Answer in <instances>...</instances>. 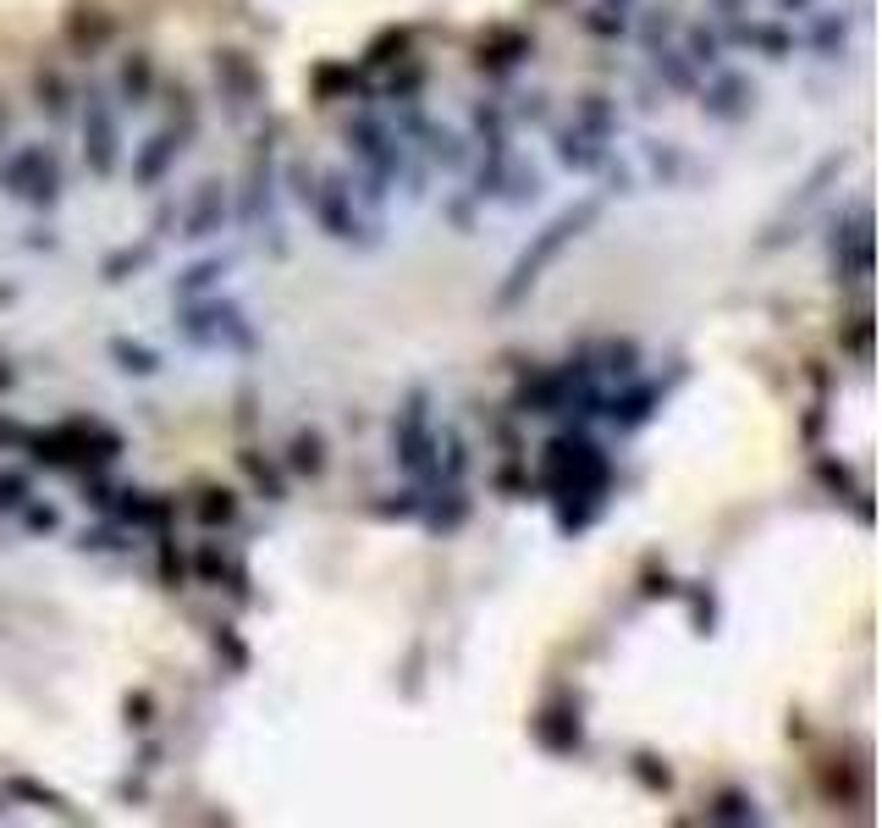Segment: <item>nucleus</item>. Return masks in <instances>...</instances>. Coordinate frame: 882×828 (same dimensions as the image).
Returning a JSON list of instances; mask_svg holds the SVG:
<instances>
[{
  "label": "nucleus",
  "instance_id": "nucleus-1",
  "mask_svg": "<svg viewBox=\"0 0 882 828\" xmlns=\"http://www.w3.org/2000/svg\"><path fill=\"white\" fill-rule=\"evenodd\" d=\"M596 216H601V205H596V199H585V205L563 210V216H558V221H552V227H547L536 243H529L518 260H513V271H507V282H502V293H497V309L518 304L529 288H536V282H541V271H547V266L563 255V248H568V243H574V238H579V232H585Z\"/></svg>",
  "mask_w": 882,
  "mask_h": 828
},
{
  "label": "nucleus",
  "instance_id": "nucleus-2",
  "mask_svg": "<svg viewBox=\"0 0 882 828\" xmlns=\"http://www.w3.org/2000/svg\"><path fill=\"white\" fill-rule=\"evenodd\" d=\"M83 133H88V166L106 178L117 172V117L100 95H88V111H83Z\"/></svg>",
  "mask_w": 882,
  "mask_h": 828
},
{
  "label": "nucleus",
  "instance_id": "nucleus-3",
  "mask_svg": "<svg viewBox=\"0 0 882 828\" xmlns=\"http://www.w3.org/2000/svg\"><path fill=\"white\" fill-rule=\"evenodd\" d=\"M176 149H183V138H176V133H155V138H149V155L138 160V178H144V183H155V178L166 172V160H171Z\"/></svg>",
  "mask_w": 882,
  "mask_h": 828
},
{
  "label": "nucleus",
  "instance_id": "nucleus-4",
  "mask_svg": "<svg viewBox=\"0 0 882 828\" xmlns=\"http://www.w3.org/2000/svg\"><path fill=\"white\" fill-rule=\"evenodd\" d=\"M293 470H298V475H320V470H326V442H320V431H298V437H293Z\"/></svg>",
  "mask_w": 882,
  "mask_h": 828
},
{
  "label": "nucleus",
  "instance_id": "nucleus-5",
  "mask_svg": "<svg viewBox=\"0 0 882 828\" xmlns=\"http://www.w3.org/2000/svg\"><path fill=\"white\" fill-rule=\"evenodd\" d=\"M216 221H221V183H205V194L194 205V221H188V238H210Z\"/></svg>",
  "mask_w": 882,
  "mask_h": 828
},
{
  "label": "nucleus",
  "instance_id": "nucleus-6",
  "mask_svg": "<svg viewBox=\"0 0 882 828\" xmlns=\"http://www.w3.org/2000/svg\"><path fill=\"white\" fill-rule=\"evenodd\" d=\"M111 354H117L122 370H133V376H155V370H160V360H155L149 349H138V343H111Z\"/></svg>",
  "mask_w": 882,
  "mask_h": 828
},
{
  "label": "nucleus",
  "instance_id": "nucleus-7",
  "mask_svg": "<svg viewBox=\"0 0 882 828\" xmlns=\"http://www.w3.org/2000/svg\"><path fill=\"white\" fill-rule=\"evenodd\" d=\"M558 155H563L568 166H579V172H590V166L601 160V149H590V138H579V133H563V144H558Z\"/></svg>",
  "mask_w": 882,
  "mask_h": 828
},
{
  "label": "nucleus",
  "instance_id": "nucleus-8",
  "mask_svg": "<svg viewBox=\"0 0 882 828\" xmlns=\"http://www.w3.org/2000/svg\"><path fill=\"white\" fill-rule=\"evenodd\" d=\"M221 271H226V260H205V266H194V271H188L183 282H176V293H183V299H188V293H199V288H210V282H216Z\"/></svg>",
  "mask_w": 882,
  "mask_h": 828
},
{
  "label": "nucleus",
  "instance_id": "nucleus-9",
  "mask_svg": "<svg viewBox=\"0 0 882 828\" xmlns=\"http://www.w3.org/2000/svg\"><path fill=\"white\" fill-rule=\"evenodd\" d=\"M122 89H127V100H144V95H149V61H144V56L122 66Z\"/></svg>",
  "mask_w": 882,
  "mask_h": 828
},
{
  "label": "nucleus",
  "instance_id": "nucleus-10",
  "mask_svg": "<svg viewBox=\"0 0 882 828\" xmlns=\"http://www.w3.org/2000/svg\"><path fill=\"white\" fill-rule=\"evenodd\" d=\"M205 497H210V503L199 509V514H205V525H216V520L226 525V520L237 514V503H232V491H205Z\"/></svg>",
  "mask_w": 882,
  "mask_h": 828
},
{
  "label": "nucleus",
  "instance_id": "nucleus-11",
  "mask_svg": "<svg viewBox=\"0 0 882 828\" xmlns=\"http://www.w3.org/2000/svg\"><path fill=\"white\" fill-rule=\"evenodd\" d=\"M712 817H728V823H745V817H756V801H745V795H723V806H718Z\"/></svg>",
  "mask_w": 882,
  "mask_h": 828
},
{
  "label": "nucleus",
  "instance_id": "nucleus-12",
  "mask_svg": "<svg viewBox=\"0 0 882 828\" xmlns=\"http://www.w3.org/2000/svg\"><path fill=\"white\" fill-rule=\"evenodd\" d=\"M23 491H28L23 475H0V509H17V503H23Z\"/></svg>",
  "mask_w": 882,
  "mask_h": 828
},
{
  "label": "nucleus",
  "instance_id": "nucleus-13",
  "mask_svg": "<svg viewBox=\"0 0 882 828\" xmlns=\"http://www.w3.org/2000/svg\"><path fill=\"white\" fill-rule=\"evenodd\" d=\"M734 89H745V83H739V77H723V89H718V95H723V100H734ZM712 111H718V117H739L745 106H712Z\"/></svg>",
  "mask_w": 882,
  "mask_h": 828
},
{
  "label": "nucleus",
  "instance_id": "nucleus-14",
  "mask_svg": "<svg viewBox=\"0 0 882 828\" xmlns=\"http://www.w3.org/2000/svg\"><path fill=\"white\" fill-rule=\"evenodd\" d=\"M28 525H34V531H50V525H56V509H28Z\"/></svg>",
  "mask_w": 882,
  "mask_h": 828
}]
</instances>
